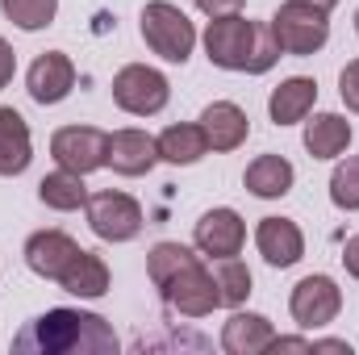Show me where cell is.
I'll list each match as a JSON object with an SVG mask.
<instances>
[{
    "instance_id": "obj_11",
    "label": "cell",
    "mask_w": 359,
    "mask_h": 355,
    "mask_svg": "<svg viewBox=\"0 0 359 355\" xmlns=\"http://www.w3.org/2000/svg\"><path fill=\"white\" fill-rule=\"evenodd\" d=\"M159 163V142L147 130H113L109 147H104V168H113L117 176H147Z\"/></svg>"
},
{
    "instance_id": "obj_8",
    "label": "cell",
    "mask_w": 359,
    "mask_h": 355,
    "mask_svg": "<svg viewBox=\"0 0 359 355\" xmlns=\"http://www.w3.org/2000/svg\"><path fill=\"white\" fill-rule=\"evenodd\" d=\"M343 309V288L330 280V276H305L297 280L292 297H288V314L301 330H322L339 318Z\"/></svg>"
},
{
    "instance_id": "obj_10",
    "label": "cell",
    "mask_w": 359,
    "mask_h": 355,
    "mask_svg": "<svg viewBox=\"0 0 359 355\" xmlns=\"http://www.w3.org/2000/svg\"><path fill=\"white\" fill-rule=\"evenodd\" d=\"M192 243H196V251L209 255V260H230V255H238L243 243H247V222H243V213L230 209V205L209 209V213H201V222H196V230H192Z\"/></svg>"
},
{
    "instance_id": "obj_24",
    "label": "cell",
    "mask_w": 359,
    "mask_h": 355,
    "mask_svg": "<svg viewBox=\"0 0 359 355\" xmlns=\"http://www.w3.org/2000/svg\"><path fill=\"white\" fill-rule=\"evenodd\" d=\"M213 280H217V297H222V305L226 309H243V301L251 297V267L243 264V260H213Z\"/></svg>"
},
{
    "instance_id": "obj_17",
    "label": "cell",
    "mask_w": 359,
    "mask_h": 355,
    "mask_svg": "<svg viewBox=\"0 0 359 355\" xmlns=\"http://www.w3.org/2000/svg\"><path fill=\"white\" fill-rule=\"evenodd\" d=\"M313 105H318V80H309V76H288V80H280V88H271L268 96V113L276 126H297V121H305L309 113H313Z\"/></svg>"
},
{
    "instance_id": "obj_20",
    "label": "cell",
    "mask_w": 359,
    "mask_h": 355,
    "mask_svg": "<svg viewBox=\"0 0 359 355\" xmlns=\"http://www.w3.org/2000/svg\"><path fill=\"white\" fill-rule=\"evenodd\" d=\"M292 180H297V172H292V163H288L284 155H259V159H251L247 172H243L247 192L259 196V201L288 196V192H292Z\"/></svg>"
},
{
    "instance_id": "obj_19",
    "label": "cell",
    "mask_w": 359,
    "mask_h": 355,
    "mask_svg": "<svg viewBox=\"0 0 359 355\" xmlns=\"http://www.w3.org/2000/svg\"><path fill=\"white\" fill-rule=\"evenodd\" d=\"M63 293H72V297H80V301H96V297H104L109 293V264L96 255V251H76V260L63 267V276L55 280Z\"/></svg>"
},
{
    "instance_id": "obj_28",
    "label": "cell",
    "mask_w": 359,
    "mask_h": 355,
    "mask_svg": "<svg viewBox=\"0 0 359 355\" xmlns=\"http://www.w3.org/2000/svg\"><path fill=\"white\" fill-rule=\"evenodd\" d=\"M276 59H280V42H276V34H271L268 21H255V46H251V63H247V76H264L276 67Z\"/></svg>"
},
{
    "instance_id": "obj_33",
    "label": "cell",
    "mask_w": 359,
    "mask_h": 355,
    "mask_svg": "<svg viewBox=\"0 0 359 355\" xmlns=\"http://www.w3.org/2000/svg\"><path fill=\"white\" fill-rule=\"evenodd\" d=\"M313 351H343V355H351V343H347V339H313Z\"/></svg>"
},
{
    "instance_id": "obj_15",
    "label": "cell",
    "mask_w": 359,
    "mask_h": 355,
    "mask_svg": "<svg viewBox=\"0 0 359 355\" xmlns=\"http://www.w3.org/2000/svg\"><path fill=\"white\" fill-rule=\"evenodd\" d=\"M255 247L271 267H292L305 255V234L292 217H264L255 226Z\"/></svg>"
},
{
    "instance_id": "obj_9",
    "label": "cell",
    "mask_w": 359,
    "mask_h": 355,
    "mask_svg": "<svg viewBox=\"0 0 359 355\" xmlns=\"http://www.w3.org/2000/svg\"><path fill=\"white\" fill-rule=\"evenodd\" d=\"M104 147H109V134L96 126H63L50 138L55 163L67 172H80V176H92L96 168H104Z\"/></svg>"
},
{
    "instance_id": "obj_26",
    "label": "cell",
    "mask_w": 359,
    "mask_h": 355,
    "mask_svg": "<svg viewBox=\"0 0 359 355\" xmlns=\"http://www.w3.org/2000/svg\"><path fill=\"white\" fill-rule=\"evenodd\" d=\"M0 13H4L17 29L38 34V29H46V25L55 21L59 0H0Z\"/></svg>"
},
{
    "instance_id": "obj_1",
    "label": "cell",
    "mask_w": 359,
    "mask_h": 355,
    "mask_svg": "<svg viewBox=\"0 0 359 355\" xmlns=\"http://www.w3.org/2000/svg\"><path fill=\"white\" fill-rule=\"evenodd\" d=\"M121 347L113 326L100 314H84V309H46L38 314L17 339L13 351H34V355H113Z\"/></svg>"
},
{
    "instance_id": "obj_12",
    "label": "cell",
    "mask_w": 359,
    "mask_h": 355,
    "mask_svg": "<svg viewBox=\"0 0 359 355\" xmlns=\"http://www.w3.org/2000/svg\"><path fill=\"white\" fill-rule=\"evenodd\" d=\"M25 88L38 105H59L67 100L76 88V63L63 55V51H46L29 63V76H25Z\"/></svg>"
},
{
    "instance_id": "obj_13",
    "label": "cell",
    "mask_w": 359,
    "mask_h": 355,
    "mask_svg": "<svg viewBox=\"0 0 359 355\" xmlns=\"http://www.w3.org/2000/svg\"><path fill=\"white\" fill-rule=\"evenodd\" d=\"M80 243L67 234V230H38L25 239V267L42 280H59L63 267L76 260Z\"/></svg>"
},
{
    "instance_id": "obj_14",
    "label": "cell",
    "mask_w": 359,
    "mask_h": 355,
    "mask_svg": "<svg viewBox=\"0 0 359 355\" xmlns=\"http://www.w3.org/2000/svg\"><path fill=\"white\" fill-rule=\"evenodd\" d=\"M201 130H205L209 151L226 155V151H238V147L247 142L251 121H247V113H243L234 100H213V105H205V113H201Z\"/></svg>"
},
{
    "instance_id": "obj_4",
    "label": "cell",
    "mask_w": 359,
    "mask_h": 355,
    "mask_svg": "<svg viewBox=\"0 0 359 355\" xmlns=\"http://www.w3.org/2000/svg\"><path fill=\"white\" fill-rule=\"evenodd\" d=\"M113 100H117V109L130 113V117H155V113L168 109L172 84H168L163 72H155V67H147V63H130V67H121V72L113 76Z\"/></svg>"
},
{
    "instance_id": "obj_22",
    "label": "cell",
    "mask_w": 359,
    "mask_h": 355,
    "mask_svg": "<svg viewBox=\"0 0 359 355\" xmlns=\"http://www.w3.org/2000/svg\"><path fill=\"white\" fill-rule=\"evenodd\" d=\"M155 142H159V159H163V163H176V168H192V163H201V159L209 155V142H205L201 121H196V126H192V121L168 126Z\"/></svg>"
},
{
    "instance_id": "obj_7",
    "label": "cell",
    "mask_w": 359,
    "mask_h": 355,
    "mask_svg": "<svg viewBox=\"0 0 359 355\" xmlns=\"http://www.w3.org/2000/svg\"><path fill=\"white\" fill-rule=\"evenodd\" d=\"M163 301L184 314V318H205L213 309H222V297H217V280H213V267H205L201 260H192L188 267H180L176 276L159 288Z\"/></svg>"
},
{
    "instance_id": "obj_6",
    "label": "cell",
    "mask_w": 359,
    "mask_h": 355,
    "mask_svg": "<svg viewBox=\"0 0 359 355\" xmlns=\"http://www.w3.org/2000/svg\"><path fill=\"white\" fill-rule=\"evenodd\" d=\"M251 46H255V21H247L243 13L213 17L209 29H205V55L222 72H247Z\"/></svg>"
},
{
    "instance_id": "obj_32",
    "label": "cell",
    "mask_w": 359,
    "mask_h": 355,
    "mask_svg": "<svg viewBox=\"0 0 359 355\" xmlns=\"http://www.w3.org/2000/svg\"><path fill=\"white\" fill-rule=\"evenodd\" d=\"M343 267H347V276L359 280V234H351V239L343 243Z\"/></svg>"
},
{
    "instance_id": "obj_34",
    "label": "cell",
    "mask_w": 359,
    "mask_h": 355,
    "mask_svg": "<svg viewBox=\"0 0 359 355\" xmlns=\"http://www.w3.org/2000/svg\"><path fill=\"white\" fill-rule=\"evenodd\" d=\"M305 4H318V8H326V13H330V8H334L339 0H305Z\"/></svg>"
},
{
    "instance_id": "obj_16",
    "label": "cell",
    "mask_w": 359,
    "mask_h": 355,
    "mask_svg": "<svg viewBox=\"0 0 359 355\" xmlns=\"http://www.w3.org/2000/svg\"><path fill=\"white\" fill-rule=\"evenodd\" d=\"M276 343V326L264 314L251 309H234L230 322L222 326V351L226 355H264Z\"/></svg>"
},
{
    "instance_id": "obj_3",
    "label": "cell",
    "mask_w": 359,
    "mask_h": 355,
    "mask_svg": "<svg viewBox=\"0 0 359 355\" xmlns=\"http://www.w3.org/2000/svg\"><path fill=\"white\" fill-rule=\"evenodd\" d=\"M142 42L163 59V63H188L192 46H196V25L188 21V13L176 8L172 0H151L142 8Z\"/></svg>"
},
{
    "instance_id": "obj_30",
    "label": "cell",
    "mask_w": 359,
    "mask_h": 355,
    "mask_svg": "<svg viewBox=\"0 0 359 355\" xmlns=\"http://www.w3.org/2000/svg\"><path fill=\"white\" fill-rule=\"evenodd\" d=\"M205 17H230V13H243L247 0H192Z\"/></svg>"
},
{
    "instance_id": "obj_29",
    "label": "cell",
    "mask_w": 359,
    "mask_h": 355,
    "mask_svg": "<svg viewBox=\"0 0 359 355\" xmlns=\"http://www.w3.org/2000/svg\"><path fill=\"white\" fill-rule=\"evenodd\" d=\"M339 96H343V105L359 113V59H351L347 67H343V76H339Z\"/></svg>"
},
{
    "instance_id": "obj_27",
    "label": "cell",
    "mask_w": 359,
    "mask_h": 355,
    "mask_svg": "<svg viewBox=\"0 0 359 355\" xmlns=\"http://www.w3.org/2000/svg\"><path fill=\"white\" fill-rule=\"evenodd\" d=\"M330 201H334V209H347V213L359 209V155H347L334 168V176H330Z\"/></svg>"
},
{
    "instance_id": "obj_31",
    "label": "cell",
    "mask_w": 359,
    "mask_h": 355,
    "mask_svg": "<svg viewBox=\"0 0 359 355\" xmlns=\"http://www.w3.org/2000/svg\"><path fill=\"white\" fill-rule=\"evenodd\" d=\"M13 76H17V55H13V46L0 38V92L13 84Z\"/></svg>"
},
{
    "instance_id": "obj_18",
    "label": "cell",
    "mask_w": 359,
    "mask_h": 355,
    "mask_svg": "<svg viewBox=\"0 0 359 355\" xmlns=\"http://www.w3.org/2000/svg\"><path fill=\"white\" fill-rule=\"evenodd\" d=\"M29 159H34V138H29L25 117L0 105V176H21Z\"/></svg>"
},
{
    "instance_id": "obj_35",
    "label": "cell",
    "mask_w": 359,
    "mask_h": 355,
    "mask_svg": "<svg viewBox=\"0 0 359 355\" xmlns=\"http://www.w3.org/2000/svg\"><path fill=\"white\" fill-rule=\"evenodd\" d=\"M355 34H359V8H355Z\"/></svg>"
},
{
    "instance_id": "obj_5",
    "label": "cell",
    "mask_w": 359,
    "mask_h": 355,
    "mask_svg": "<svg viewBox=\"0 0 359 355\" xmlns=\"http://www.w3.org/2000/svg\"><path fill=\"white\" fill-rule=\"evenodd\" d=\"M84 213H88L92 234L104 243H130L142 230V205L130 192H113V188L92 192L84 201Z\"/></svg>"
},
{
    "instance_id": "obj_23",
    "label": "cell",
    "mask_w": 359,
    "mask_h": 355,
    "mask_svg": "<svg viewBox=\"0 0 359 355\" xmlns=\"http://www.w3.org/2000/svg\"><path fill=\"white\" fill-rule=\"evenodd\" d=\"M38 196H42V205H46V209L72 213V209H84V201H88V188H84V176H80V172H67V168H59V172L42 176V184H38Z\"/></svg>"
},
{
    "instance_id": "obj_21",
    "label": "cell",
    "mask_w": 359,
    "mask_h": 355,
    "mask_svg": "<svg viewBox=\"0 0 359 355\" xmlns=\"http://www.w3.org/2000/svg\"><path fill=\"white\" fill-rule=\"evenodd\" d=\"M347 147H351V121L343 113H318L313 121H305V151L313 159H343Z\"/></svg>"
},
{
    "instance_id": "obj_25",
    "label": "cell",
    "mask_w": 359,
    "mask_h": 355,
    "mask_svg": "<svg viewBox=\"0 0 359 355\" xmlns=\"http://www.w3.org/2000/svg\"><path fill=\"white\" fill-rule=\"evenodd\" d=\"M192 260H201V255L192 247H184V243H155L151 255H147V276H151L155 288H163L180 267H188Z\"/></svg>"
},
{
    "instance_id": "obj_2",
    "label": "cell",
    "mask_w": 359,
    "mask_h": 355,
    "mask_svg": "<svg viewBox=\"0 0 359 355\" xmlns=\"http://www.w3.org/2000/svg\"><path fill=\"white\" fill-rule=\"evenodd\" d=\"M268 25L276 34V42H280V55L309 59L330 42V13L318 8V4H305V0H284Z\"/></svg>"
}]
</instances>
